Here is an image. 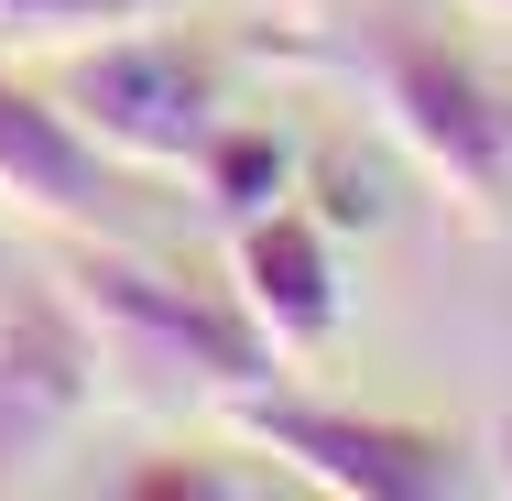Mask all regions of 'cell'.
Returning a JSON list of instances; mask_svg holds the SVG:
<instances>
[{
	"instance_id": "6da1fadb",
	"label": "cell",
	"mask_w": 512,
	"mask_h": 501,
	"mask_svg": "<svg viewBox=\"0 0 512 501\" xmlns=\"http://www.w3.org/2000/svg\"><path fill=\"white\" fill-rule=\"evenodd\" d=\"M55 284H66V305H77L99 371H142V382H164V393H218V403L284 371L240 305L175 284V273L142 262L131 240H66Z\"/></svg>"
},
{
	"instance_id": "7a4b0ae2",
	"label": "cell",
	"mask_w": 512,
	"mask_h": 501,
	"mask_svg": "<svg viewBox=\"0 0 512 501\" xmlns=\"http://www.w3.org/2000/svg\"><path fill=\"white\" fill-rule=\"evenodd\" d=\"M55 66H66L55 77L66 120L99 142L109 164H131V175H197L207 131L229 120L218 55L197 33H175V22H120L99 44H66Z\"/></svg>"
},
{
	"instance_id": "3957f363",
	"label": "cell",
	"mask_w": 512,
	"mask_h": 501,
	"mask_svg": "<svg viewBox=\"0 0 512 501\" xmlns=\"http://www.w3.org/2000/svg\"><path fill=\"white\" fill-rule=\"evenodd\" d=\"M371 109H382V131L414 153V175L458 218H502V197H512V109L491 99V77L458 44L382 33L371 44Z\"/></svg>"
},
{
	"instance_id": "277c9868",
	"label": "cell",
	"mask_w": 512,
	"mask_h": 501,
	"mask_svg": "<svg viewBox=\"0 0 512 501\" xmlns=\"http://www.w3.org/2000/svg\"><path fill=\"white\" fill-rule=\"evenodd\" d=\"M229 425L284 458L306 491H338V501H436L458 480V447L436 425H393V414H349V403H316V393H284V382H251L229 393Z\"/></svg>"
},
{
	"instance_id": "5b68a950",
	"label": "cell",
	"mask_w": 512,
	"mask_h": 501,
	"mask_svg": "<svg viewBox=\"0 0 512 501\" xmlns=\"http://www.w3.org/2000/svg\"><path fill=\"white\" fill-rule=\"evenodd\" d=\"M131 164H109L99 142L66 120L55 88H22L0 66V207H22L33 229H66V240H131Z\"/></svg>"
},
{
	"instance_id": "8992f818",
	"label": "cell",
	"mask_w": 512,
	"mask_h": 501,
	"mask_svg": "<svg viewBox=\"0 0 512 501\" xmlns=\"http://www.w3.org/2000/svg\"><path fill=\"white\" fill-rule=\"evenodd\" d=\"M99 393V349L55 273H0V458H33Z\"/></svg>"
},
{
	"instance_id": "52a82bcc",
	"label": "cell",
	"mask_w": 512,
	"mask_h": 501,
	"mask_svg": "<svg viewBox=\"0 0 512 501\" xmlns=\"http://www.w3.org/2000/svg\"><path fill=\"white\" fill-rule=\"evenodd\" d=\"M229 305L262 327L273 360H316L338 338V251L306 207H262L229 229Z\"/></svg>"
},
{
	"instance_id": "ba28073f",
	"label": "cell",
	"mask_w": 512,
	"mask_h": 501,
	"mask_svg": "<svg viewBox=\"0 0 512 501\" xmlns=\"http://www.w3.org/2000/svg\"><path fill=\"white\" fill-rule=\"evenodd\" d=\"M284 186H295V153H284V131L273 120H218L197 153V197L218 207V229H240V218H262V207H284Z\"/></svg>"
},
{
	"instance_id": "9c48e42d",
	"label": "cell",
	"mask_w": 512,
	"mask_h": 501,
	"mask_svg": "<svg viewBox=\"0 0 512 501\" xmlns=\"http://www.w3.org/2000/svg\"><path fill=\"white\" fill-rule=\"evenodd\" d=\"M153 11H186V0H0V55H66V44H99Z\"/></svg>"
},
{
	"instance_id": "30bf717a",
	"label": "cell",
	"mask_w": 512,
	"mask_h": 501,
	"mask_svg": "<svg viewBox=\"0 0 512 501\" xmlns=\"http://www.w3.org/2000/svg\"><path fill=\"white\" fill-rule=\"evenodd\" d=\"M502 491H512V436H502Z\"/></svg>"
},
{
	"instance_id": "8fae6325",
	"label": "cell",
	"mask_w": 512,
	"mask_h": 501,
	"mask_svg": "<svg viewBox=\"0 0 512 501\" xmlns=\"http://www.w3.org/2000/svg\"><path fill=\"white\" fill-rule=\"evenodd\" d=\"M469 11H512V0H469Z\"/></svg>"
}]
</instances>
